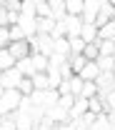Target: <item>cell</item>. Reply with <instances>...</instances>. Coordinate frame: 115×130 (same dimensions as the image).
Wrapping results in <instances>:
<instances>
[{
  "instance_id": "6da1fadb",
  "label": "cell",
  "mask_w": 115,
  "mask_h": 130,
  "mask_svg": "<svg viewBox=\"0 0 115 130\" xmlns=\"http://www.w3.org/2000/svg\"><path fill=\"white\" fill-rule=\"evenodd\" d=\"M23 93L20 90H5V95L0 98V115H13L20 110V103H23Z\"/></svg>"
},
{
  "instance_id": "7a4b0ae2",
  "label": "cell",
  "mask_w": 115,
  "mask_h": 130,
  "mask_svg": "<svg viewBox=\"0 0 115 130\" xmlns=\"http://www.w3.org/2000/svg\"><path fill=\"white\" fill-rule=\"evenodd\" d=\"M45 120L53 123V125H68L70 123V110H65L63 105H55L45 113Z\"/></svg>"
},
{
  "instance_id": "3957f363",
  "label": "cell",
  "mask_w": 115,
  "mask_h": 130,
  "mask_svg": "<svg viewBox=\"0 0 115 130\" xmlns=\"http://www.w3.org/2000/svg\"><path fill=\"white\" fill-rule=\"evenodd\" d=\"M0 83H3V88H5V90H18V88H20V83H23V73H20L18 68L5 70V73H3V78H0Z\"/></svg>"
},
{
  "instance_id": "277c9868",
  "label": "cell",
  "mask_w": 115,
  "mask_h": 130,
  "mask_svg": "<svg viewBox=\"0 0 115 130\" xmlns=\"http://www.w3.org/2000/svg\"><path fill=\"white\" fill-rule=\"evenodd\" d=\"M100 8H103V0H85L83 23H90V25H95V20H98V15H100Z\"/></svg>"
},
{
  "instance_id": "5b68a950",
  "label": "cell",
  "mask_w": 115,
  "mask_h": 130,
  "mask_svg": "<svg viewBox=\"0 0 115 130\" xmlns=\"http://www.w3.org/2000/svg\"><path fill=\"white\" fill-rule=\"evenodd\" d=\"M113 20H115V5H113V3H105V0H103V8H100V15H98V20H95L98 30H100V28H105L108 23H113Z\"/></svg>"
},
{
  "instance_id": "8992f818",
  "label": "cell",
  "mask_w": 115,
  "mask_h": 130,
  "mask_svg": "<svg viewBox=\"0 0 115 130\" xmlns=\"http://www.w3.org/2000/svg\"><path fill=\"white\" fill-rule=\"evenodd\" d=\"M18 25L23 28V32H25L28 40H33L35 35H38V18H33V15H20Z\"/></svg>"
},
{
  "instance_id": "52a82bcc",
  "label": "cell",
  "mask_w": 115,
  "mask_h": 130,
  "mask_svg": "<svg viewBox=\"0 0 115 130\" xmlns=\"http://www.w3.org/2000/svg\"><path fill=\"white\" fill-rule=\"evenodd\" d=\"M63 25H65V38H80V30H83V18H73L68 15L65 20H63Z\"/></svg>"
},
{
  "instance_id": "ba28073f",
  "label": "cell",
  "mask_w": 115,
  "mask_h": 130,
  "mask_svg": "<svg viewBox=\"0 0 115 130\" xmlns=\"http://www.w3.org/2000/svg\"><path fill=\"white\" fill-rule=\"evenodd\" d=\"M10 53H13V58L15 60H23V58H33V48H30V43L28 40H20V43H10Z\"/></svg>"
},
{
  "instance_id": "9c48e42d",
  "label": "cell",
  "mask_w": 115,
  "mask_h": 130,
  "mask_svg": "<svg viewBox=\"0 0 115 130\" xmlns=\"http://www.w3.org/2000/svg\"><path fill=\"white\" fill-rule=\"evenodd\" d=\"M98 90H100V95H108V93H113L115 90V73H103L98 78Z\"/></svg>"
},
{
  "instance_id": "30bf717a",
  "label": "cell",
  "mask_w": 115,
  "mask_h": 130,
  "mask_svg": "<svg viewBox=\"0 0 115 130\" xmlns=\"http://www.w3.org/2000/svg\"><path fill=\"white\" fill-rule=\"evenodd\" d=\"M48 5H50V18L53 20H65L68 18V8H65V0H48Z\"/></svg>"
},
{
  "instance_id": "8fae6325",
  "label": "cell",
  "mask_w": 115,
  "mask_h": 130,
  "mask_svg": "<svg viewBox=\"0 0 115 130\" xmlns=\"http://www.w3.org/2000/svg\"><path fill=\"white\" fill-rule=\"evenodd\" d=\"M85 113H90V105H88L85 98H78L75 105H73V110H70V120H80Z\"/></svg>"
},
{
  "instance_id": "7c38bea8",
  "label": "cell",
  "mask_w": 115,
  "mask_h": 130,
  "mask_svg": "<svg viewBox=\"0 0 115 130\" xmlns=\"http://www.w3.org/2000/svg\"><path fill=\"white\" fill-rule=\"evenodd\" d=\"M100 75H103V73H100L98 63H88V65H85V70L80 73V78H83L85 83H98Z\"/></svg>"
},
{
  "instance_id": "4fadbf2b",
  "label": "cell",
  "mask_w": 115,
  "mask_h": 130,
  "mask_svg": "<svg viewBox=\"0 0 115 130\" xmlns=\"http://www.w3.org/2000/svg\"><path fill=\"white\" fill-rule=\"evenodd\" d=\"M68 15L73 18H83V10H85V0H65Z\"/></svg>"
},
{
  "instance_id": "5bb4252c",
  "label": "cell",
  "mask_w": 115,
  "mask_h": 130,
  "mask_svg": "<svg viewBox=\"0 0 115 130\" xmlns=\"http://www.w3.org/2000/svg\"><path fill=\"white\" fill-rule=\"evenodd\" d=\"M55 28H58V20H53V18L38 20V35H53Z\"/></svg>"
},
{
  "instance_id": "9a60e30c",
  "label": "cell",
  "mask_w": 115,
  "mask_h": 130,
  "mask_svg": "<svg viewBox=\"0 0 115 130\" xmlns=\"http://www.w3.org/2000/svg\"><path fill=\"white\" fill-rule=\"evenodd\" d=\"M68 63H70V68H73V73H75V75H80L90 60H88L85 55H70V58H68Z\"/></svg>"
},
{
  "instance_id": "2e32d148",
  "label": "cell",
  "mask_w": 115,
  "mask_h": 130,
  "mask_svg": "<svg viewBox=\"0 0 115 130\" xmlns=\"http://www.w3.org/2000/svg\"><path fill=\"white\" fill-rule=\"evenodd\" d=\"M53 55L70 58V43H68V38H58V40L53 43Z\"/></svg>"
},
{
  "instance_id": "e0dca14e",
  "label": "cell",
  "mask_w": 115,
  "mask_h": 130,
  "mask_svg": "<svg viewBox=\"0 0 115 130\" xmlns=\"http://www.w3.org/2000/svg\"><path fill=\"white\" fill-rule=\"evenodd\" d=\"M18 70L23 73V78H35V68H33V58H23V60H18L15 65Z\"/></svg>"
},
{
  "instance_id": "ac0fdd59",
  "label": "cell",
  "mask_w": 115,
  "mask_h": 130,
  "mask_svg": "<svg viewBox=\"0 0 115 130\" xmlns=\"http://www.w3.org/2000/svg\"><path fill=\"white\" fill-rule=\"evenodd\" d=\"M98 68H100V73H115V55H100Z\"/></svg>"
},
{
  "instance_id": "d6986e66",
  "label": "cell",
  "mask_w": 115,
  "mask_h": 130,
  "mask_svg": "<svg viewBox=\"0 0 115 130\" xmlns=\"http://www.w3.org/2000/svg\"><path fill=\"white\" fill-rule=\"evenodd\" d=\"M15 65H18V60L13 58V53H10V50H8V48L0 50V68H3V70H13Z\"/></svg>"
},
{
  "instance_id": "ffe728a7",
  "label": "cell",
  "mask_w": 115,
  "mask_h": 130,
  "mask_svg": "<svg viewBox=\"0 0 115 130\" xmlns=\"http://www.w3.org/2000/svg\"><path fill=\"white\" fill-rule=\"evenodd\" d=\"M48 65H50V58H48V55H40V53H35V55H33L35 73H48Z\"/></svg>"
},
{
  "instance_id": "44dd1931",
  "label": "cell",
  "mask_w": 115,
  "mask_h": 130,
  "mask_svg": "<svg viewBox=\"0 0 115 130\" xmlns=\"http://www.w3.org/2000/svg\"><path fill=\"white\" fill-rule=\"evenodd\" d=\"M68 43H70V55H83L88 48V43L83 38H68Z\"/></svg>"
},
{
  "instance_id": "7402d4cb",
  "label": "cell",
  "mask_w": 115,
  "mask_h": 130,
  "mask_svg": "<svg viewBox=\"0 0 115 130\" xmlns=\"http://www.w3.org/2000/svg\"><path fill=\"white\" fill-rule=\"evenodd\" d=\"M33 85H35V90H50V78H48V73H35Z\"/></svg>"
},
{
  "instance_id": "603a6c76",
  "label": "cell",
  "mask_w": 115,
  "mask_h": 130,
  "mask_svg": "<svg viewBox=\"0 0 115 130\" xmlns=\"http://www.w3.org/2000/svg\"><path fill=\"white\" fill-rule=\"evenodd\" d=\"M20 15H33V18H38V0H23Z\"/></svg>"
},
{
  "instance_id": "cb8c5ba5",
  "label": "cell",
  "mask_w": 115,
  "mask_h": 130,
  "mask_svg": "<svg viewBox=\"0 0 115 130\" xmlns=\"http://www.w3.org/2000/svg\"><path fill=\"white\" fill-rule=\"evenodd\" d=\"M98 95H100V90H98V85H95V83H85V85H83V93H80V98L90 100V98H98Z\"/></svg>"
},
{
  "instance_id": "d4e9b609",
  "label": "cell",
  "mask_w": 115,
  "mask_h": 130,
  "mask_svg": "<svg viewBox=\"0 0 115 130\" xmlns=\"http://www.w3.org/2000/svg\"><path fill=\"white\" fill-rule=\"evenodd\" d=\"M90 63H98V58H100V48H98V43H90L88 48H85V53H83Z\"/></svg>"
},
{
  "instance_id": "484cf974",
  "label": "cell",
  "mask_w": 115,
  "mask_h": 130,
  "mask_svg": "<svg viewBox=\"0 0 115 130\" xmlns=\"http://www.w3.org/2000/svg\"><path fill=\"white\" fill-rule=\"evenodd\" d=\"M20 93L25 98H33V93H35V85H33V78H23V83H20V88H18Z\"/></svg>"
},
{
  "instance_id": "4316f807",
  "label": "cell",
  "mask_w": 115,
  "mask_h": 130,
  "mask_svg": "<svg viewBox=\"0 0 115 130\" xmlns=\"http://www.w3.org/2000/svg\"><path fill=\"white\" fill-rule=\"evenodd\" d=\"M68 83H70V93H73L75 98H80V93H83V85H85V80H83L80 75H75L73 80H68Z\"/></svg>"
},
{
  "instance_id": "83f0119b",
  "label": "cell",
  "mask_w": 115,
  "mask_h": 130,
  "mask_svg": "<svg viewBox=\"0 0 115 130\" xmlns=\"http://www.w3.org/2000/svg\"><path fill=\"white\" fill-rule=\"evenodd\" d=\"M100 55H115V40H100Z\"/></svg>"
},
{
  "instance_id": "f1b7e54d",
  "label": "cell",
  "mask_w": 115,
  "mask_h": 130,
  "mask_svg": "<svg viewBox=\"0 0 115 130\" xmlns=\"http://www.w3.org/2000/svg\"><path fill=\"white\" fill-rule=\"evenodd\" d=\"M100 40H115V20L108 23L105 28H100Z\"/></svg>"
},
{
  "instance_id": "f546056e",
  "label": "cell",
  "mask_w": 115,
  "mask_h": 130,
  "mask_svg": "<svg viewBox=\"0 0 115 130\" xmlns=\"http://www.w3.org/2000/svg\"><path fill=\"white\" fill-rule=\"evenodd\" d=\"M0 130H18L15 113H13V115H5V118H3V123H0Z\"/></svg>"
},
{
  "instance_id": "4dcf8cb0",
  "label": "cell",
  "mask_w": 115,
  "mask_h": 130,
  "mask_svg": "<svg viewBox=\"0 0 115 130\" xmlns=\"http://www.w3.org/2000/svg\"><path fill=\"white\" fill-rule=\"evenodd\" d=\"M90 130H113L110 128V120H108V115H98V120L93 123V128Z\"/></svg>"
},
{
  "instance_id": "1f68e13d",
  "label": "cell",
  "mask_w": 115,
  "mask_h": 130,
  "mask_svg": "<svg viewBox=\"0 0 115 130\" xmlns=\"http://www.w3.org/2000/svg\"><path fill=\"white\" fill-rule=\"evenodd\" d=\"M10 28H0V50H5V48H10Z\"/></svg>"
},
{
  "instance_id": "d6a6232c",
  "label": "cell",
  "mask_w": 115,
  "mask_h": 130,
  "mask_svg": "<svg viewBox=\"0 0 115 130\" xmlns=\"http://www.w3.org/2000/svg\"><path fill=\"white\" fill-rule=\"evenodd\" d=\"M45 18H50V5L45 0H38V20H45Z\"/></svg>"
},
{
  "instance_id": "836d02e7",
  "label": "cell",
  "mask_w": 115,
  "mask_h": 130,
  "mask_svg": "<svg viewBox=\"0 0 115 130\" xmlns=\"http://www.w3.org/2000/svg\"><path fill=\"white\" fill-rule=\"evenodd\" d=\"M10 40H13V43H20V40H28L20 25H13V28H10Z\"/></svg>"
},
{
  "instance_id": "e575fe53",
  "label": "cell",
  "mask_w": 115,
  "mask_h": 130,
  "mask_svg": "<svg viewBox=\"0 0 115 130\" xmlns=\"http://www.w3.org/2000/svg\"><path fill=\"white\" fill-rule=\"evenodd\" d=\"M75 100H78L75 95H60V103H58V105H63L65 110H73V105H75Z\"/></svg>"
},
{
  "instance_id": "d590c367",
  "label": "cell",
  "mask_w": 115,
  "mask_h": 130,
  "mask_svg": "<svg viewBox=\"0 0 115 130\" xmlns=\"http://www.w3.org/2000/svg\"><path fill=\"white\" fill-rule=\"evenodd\" d=\"M3 5H5V10H10V13H18V15H20V8H23L20 0H5Z\"/></svg>"
},
{
  "instance_id": "8d00e7d4",
  "label": "cell",
  "mask_w": 115,
  "mask_h": 130,
  "mask_svg": "<svg viewBox=\"0 0 115 130\" xmlns=\"http://www.w3.org/2000/svg\"><path fill=\"white\" fill-rule=\"evenodd\" d=\"M60 75H63V80H73V78H75V73H73L70 63H65L63 68H60Z\"/></svg>"
},
{
  "instance_id": "74e56055",
  "label": "cell",
  "mask_w": 115,
  "mask_h": 130,
  "mask_svg": "<svg viewBox=\"0 0 115 130\" xmlns=\"http://www.w3.org/2000/svg\"><path fill=\"white\" fill-rule=\"evenodd\" d=\"M5 95V88H3V83H0V98Z\"/></svg>"
},
{
  "instance_id": "f35d334b",
  "label": "cell",
  "mask_w": 115,
  "mask_h": 130,
  "mask_svg": "<svg viewBox=\"0 0 115 130\" xmlns=\"http://www.w3.org/2000/svg\"><path fill=\"white\" fill-rule=\"evenodd\" d=\"M3 73H5V70H3V68H0V78H3Z\"/></svg>"
},
{
  "instance_id": "ab89813d",
  "label": "cell",
  "mask_w": 115,
  "mask_h": 130,
  "mask_svg": "<svg viewBox=\"0 0 115 130\" xmlns=\"http://www.w3.org/2000/svg\"><path fill=\"white\" fill-rule=\"evenodd\" d=\"M3 118H5V115H0V123H3Z\"/></svg>"
}]
</instances>
